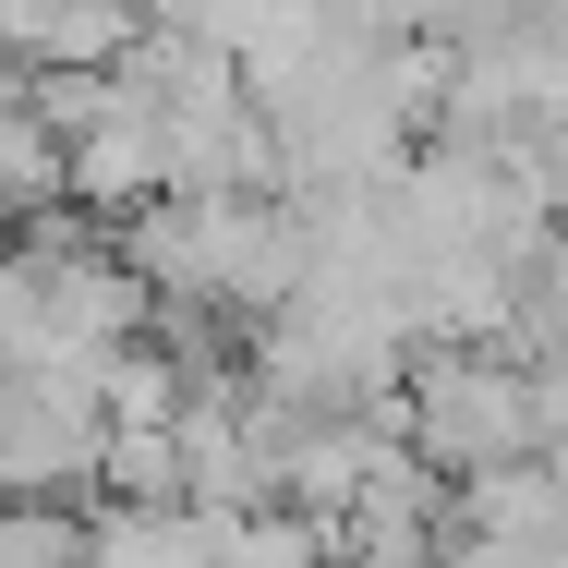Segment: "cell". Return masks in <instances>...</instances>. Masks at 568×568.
<instances>
[{
  "instance_id": "cell-3",
  "label": "cell",
  "mask_w": 568,
  "mask_h": 568,
  "mask_svg": "<svg viewBox=\"0 0 568 568\" xmlns=\"http://www.w3.org/2000/svg\"><path fill=\"white\" fill-rule=\"evenodd\" d=\"M0 194H12V219L73 206V133L49 121L37 85H12V110H0Z\"/></svg>"
},
{
  "instance_id": "cell-2",
  "label": "cell",
  "mask_w": 568,
  "mask_h": 568,
  "mask_svg": "<svg viewBox=\"0 0 568 568\" xmlns=\"http://www.w3.org/2000/svg\"><path fill=\"white\" fill-rule=\"evenodd\" d=\"M110 375L85 363H12L0 387V484L12 496H98L110 484Z\"/></svg>"
},
{
  "instance_id": "cell-1",
  "label": "cell",
  "mask_w": 568,
  "mask_h": 568,
  "mask_svg": "<svg viewBox=\"0 0 568 568\" xmlns=\"http://www.w3.org/2000/svg\"><path fill=\"white\" fill-rule=\"evenodd\" d=\"M399 412H412V448L436 459L448 484L508 471V459H545V363L508 351V339H424Z\"/></svg>"
},
{
  "instance_id": "cell-4",
  "label": "cell",
  "mask_w": 568,
  "mask_h": 568,
  "mask_svg": "<svg viewBox=\"0 0 568 568\" xmlns=\"http://www.w3.org/2000/svg\"><path fill=\"white\" fill-rule=\"evenodd\" d=\"M0 568H98V508L85 496H12Z\"/></svg>"
}]
</instances>
